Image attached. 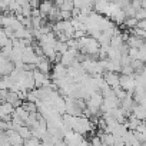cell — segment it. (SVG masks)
<instances>
[{
    "mask_svg": "<svg viewBox=\"0 0 146 146\" xmlns=\"http://www.w3.org/2000/svg\"><path fill=\"white\" fill-rule=\"evenodd\" d=\"M15 70H16L15 62L2 57V60H0V73H2V76H10Z\"/></svg>",
    "mask_w": 146,
    "mask_h": 146,
    "instance_id": "1",
    "label": "cell"
},
{
    "mask_svg": "<svg viewBox=\"0 0 146 146\" xmlns=\"http://www.w3.org/2000/svg\"><path fill=\"white\" fill-rule=\"evenodd\" d=\"M103 79L106 80V83L115 90L117 88H120V75L117 73H112V72H105Z\"/></svg>",
    "mask_w": 146,
    "mask_h": 146,
    "instance_id": "2",
    "label": "cell"
},
{
    "mask_svg": "<svg viewBox=\"0 0 146 146\" xmlns=\"http://www.w3.org/2000/svg\"><path fill=\"white\" fill-rule=\"evenodd\" d=\"M67 76V67L63 66L62 63H56L52 69V78L53 80H59V79H63Z\"/></svg>",
    "mask_w": 146,
    "mask_h": 146,
    "instance_id": "3",
    "label": "cell"
},
{
    "mask_svg": "<svg viewBox=\"0 0 146 146\" xmlns=\"http://www.w3.org/2000/svg\"><path fill=\"white\" fill-rule=\"evenodd\" d=\"M53 63H52V60L50 59H47L46 56H43V57H40V60H39V63H37V69L40 70V72H43V73H46V75H47V73L53 69Z\"/></svg>",
    "mask_w": 146,
    "mask_h": 146,
    "instance_id": "4",
    "label": "cell"
},
{
    "mask_svg": "<svg viewBox=\"0 0 146 146\" xmlns=\"http://www.w3.org/2000/svg\"><path fill=\"white\" fill-rule=\"evenodd\" d=\"M132 115H133L137 120L145 122V120H146V108H145L143 105H136V106L133 108V110H132Z\"/></svg>",
    "mask_w": 146,
    "mask_h": 146,
    "instance_id": "5",
    "label": "cell"
},
{
    "mask_svg": "<svg viewBox=\"0 0 146 146\" xmlns=\"http://www.w3.org/2000/svg\"><path fill=\"white\" fill-rule=\"evenodd\" d=\"M53 9H54V3H50V2H43V3H40V7H39L43 19H47Z\"/></svg>",
    "mask_w": 146,
    "mask_h": 146,
    "instance_id": "6",
    "label": "cell"
},
{
    "mask_svg": "<svg viewBox=\"0 0 146 146\" xmlns=\"http://www.w3.org/2000/svg\"><path fill=\"white\" fill-rule=\"evenodd\" d=\"M126 43L129 44V47H130V49H142V47L146 44V42H145L143 39L136 37V36H129V39H127V42H126Z\"/></svg>",
    "mask_w": 146,
    "mask_h": 146,
    "instance_id": "7",
    "label": "cell"
},
{
    "mask_svg": "<svg viewBox=\"0 0 146 146\" xmlns=\"http://www.w3.org/2000/svg\"><path fill=\"white\" fill-rule=\"evenodd\" d=\"M15 115L17 116V117H20L23 122H26L27 119H29V116H30V113L25 109V106H20V108H17L16 110H15Z\"/></svg>",
    "mask_w": 146,
    "mask_h": 146,
    "instance_id": "8",
    "label": "cell"
},
{
    "mask_svg": "<svg viewBox=\"0 0 146 146\" xmlns=\"http://www.w3.org/2000/svg\"><path fill=\"white\" fill-rule=\"evenodd\" d=\"M137 27L139 29H142V30H145L146 32V20H140L139 23H137Z\"/></svg>",
    "mask_w": 146,
    "mask_h": 146,
    "instance_id": "9",
    "label": "cell"
}]
</instances>
